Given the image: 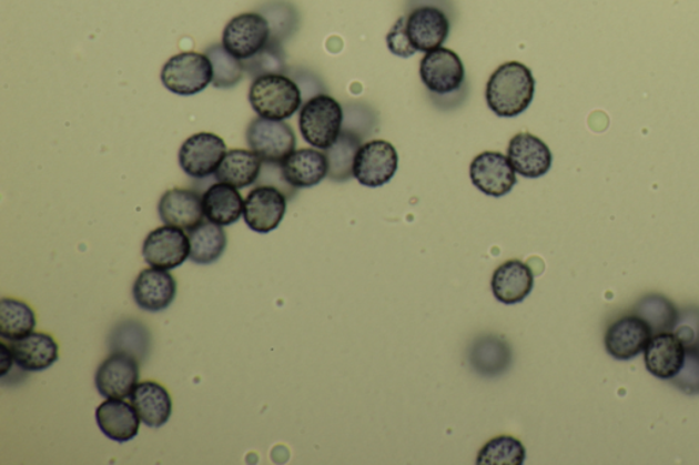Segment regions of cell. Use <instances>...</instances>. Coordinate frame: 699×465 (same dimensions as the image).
I'll list each match as a JSON object with an SVG mask.
<instances>
[{"label":"cell","instance_id":"obj_24","mask_svg":"<svg viewBox=\"0 0 699 465\" xmlns=\"http://www.w3.org/2000/svg\"><path fill=\"white\" fill-rule=\"evenodd\" d=\"M132 405L138 411L140 419L148 427H162L173 414V402L164 386L144 381L134 387L130 396Z\"/></svg>","mask_w":699,"mask_h":465},{"label":"cell","instance_id":"obj_18","mask_svg":"<svg viewBox=\"0 0 699 465\" xmlns=\"http://www.w3.org/2000/svg\"><path fill=\"white\" fill-rule=\"evenodd\" d=\"M159 216L165 225L191 231L204 222L203 195L192 189L168 190L159 201Z\"/></svg>","mask_w":699,"mask_h":465},{"label":"cell","instance_id":"obj_12","mask_svg":"<svg viewBox=\"0 0 699 465\" xmlns=\"http://www.w3.org/2000/svg\"><path fill=\"white\" fill-rule=\"evenodd\" d=\"M139 380L140 366L134 355L116 351L99 366L94 385L104 398H126L132 396Z\"/></svg>","mask_w":699,"mask_h":465},{"label":"cell","instance_id":"obj_29","mask_svg":"<svg viewBox=\"0 0 699 465\" xmlns=\"http://www.w3.org/2000/svg\"><path fill=\"white\" fill-rule=\"evenodd\" d=\"M363 145V137L350 130H342L335 144L324 151L328 160V178L336 182L348 181L353 178L355 154Z\"/></svg>","mask_w":699,"mask_h":465},{"label":"cell","instance_id":"obj_16","mask_svg":"<svg viewBox=\"0 0 699 465\" xmlns=\"http://www.w3.org/2000/svg\"><path fill=\"white\" fill-rule=\"evenodd\" d=\"M507 158L517 174L527 179L547 175L553 166V152L538 137L519 133L509 141Z\"/></svg>","mask_w":699,"mask_h":465},{"label":"cell","instance_id":"obj_5","mask_svg":"<svg viewBox=\"0 0 699 465\" xmlns=\"http://www.w3.org/2000/svg\"><path fill=\"white\" fill-rule=\"evenodd\" d=\"M246 141L251 151L264 163L272 164H282L297 146L294 130L288 123L262 117L249 123Z\"/></svg>","mask_w":699,"mask_h":465},{"label":"cell","instance_id":"obj_4","mask_svg":"<svg viewBox=\"0 0 699 465\" xmlns=\"http://www.w3.org/2000/svg\"><path fill=\"white\" fill-rule=\"evenodd\" d=\"M162 83L178 97H194L209 88L213 81L212 62L205 53L182 52L164 63Z\"/></svg>","mask_w":699,"mask_h":465},{"label":"cell","instance_id":"obj_19","mask_svg":"<svg viewBox=\"0 0 699 465\" xmlns=\"http://www.w3.org/2000/svg\"><path fill=\"white\" fill-rule=\"evenodd\" d=\"M645 353V366L660 380H673L682 370L687 350L678 335L661 332L651 336Z\"/></svg>","mask_w":699,"mask_h":465},{"label":"cell","instance_id":"obj_32","mask_svg":"<svg viewBox=\"0 0 699 465\" xmlns=\"http://www.w3.org/2000/svg\"><path fill=\"white\" fill-rule=\"evenodd\" d=\"M205 55L209 57L212 62L213 87L217 89H231L239 85L245 71L240 59L231 55V53L224 49L223 44L211 46L210 49H206Z\"/></svg>","mask_w":699,"mask_h":465},{"label":"cell","instance_id":"obj_36","mask_svg":"<svg viewBox=\"0 0 699 465\" xmlns=\"http://www.w3.org/2000/svg\"><path fill=\"white\" fill-rule=\"evenodd\" d=\"M677 381L683 391L689 393L699 392V354L696 351H689L686 354V361L682 370L677 375Z\"/></svg>","mask_w":699,"mask_h":465},{"label":"cell","instance_id":"obj_34","mask_svg":"<svg viewBox=\"0 0 699 465\" xmlns=\"http://www.w3.org/2000/svg\"><path fill=\"white\" fill-rule=\"evenodd\" d=\"M264 17L270 23L271 41L275 43L282 44V41L288 38L297 27V11L287 3H274L265 8Z\"/></svg>","mask_w":699,"mask_h":465},{"label":"cell","instance_id":"obj_20","mask_svg":"<svg viewBox=\"0 0 699 465\" xmlns=\"http://www.w3.org/2000/svg\"><path fill=\"white\" fill-rule=\"evenodd\" d=\"M535 287V274L523 261L511 260L502 264L492 277V292L503 305L524 302Z\"/></svg>","mask_w":699,"mask_h":465},{"label":"cell","instance_id":"obj_8","mask_svg":"<svg viewBox=\"0 0 699 465\" xmlns=\"http://www.w3.org/2000/svg\"><path fill=\"white\" fill-rule=\"evenodd\" d=\"M419 77L430 93L447 97L464 85L466 71L458 53L440 47L425 53L419 64Z\"/></svg>","mask_w":699,"mask_h":465},{"label":"cell","instance_id":"obj_33","mask_svg":"<svg viewBox=\"0 0 699 465\" xmlns=\"http://www.w3.org/2000/svg\"><path fill=\"white\" fill-rule=\"evenodd\" d=\"M242 65L253 79L269 74H283L286 71V61H284L282 44L270 41L269 46L257 55L242 61Z\"/></svg>","mask_w":699,"mask_h":465},{"label":"cell","instance_id":"obj_6","mask_svg":"<svg viewBox=\"0 0 699 465\" xmlns=\"http://www.w3.org/2000/svg\"><path fill=\"white\" fill-rule=\"evenodd\" d=\"M399 166L398 152L391 142H365L355 154L353 178L365 188L376 189L387 184Z\"/></svg>","mask_w":699,"mask_h":465},{"label":"cell","instance_id":"obj_28","mask_svg":"<svg viewBox=\"0 0 699 465\" xmlns=\"http://www.w3.org/2000/svg\"><path fill=\"white\" fill-rule=\"evenodd\" d=\"M36 327V314L26 302L3 297L0 301V336L8 342H16L32 333Z\"/></svg>","mask_w":699,"mask_h":465},{"label":"cell","instance_id":"obj_9","mask_svg":"<svg viewBox=\"0 0 699 465\" xmlns=\"http://www.w3.org/2000/svg\"><path fill=\"white\" fill-rule=\"evenodd\" d=\"M142 257L148 265L171 271L191 257V241L185 230L163 225L153 230L142 244Z\"/></svg>","mask_w":699,"mask_h":465},{"label":"cell","instance_id":"obj_27","mask_svg":"<svg viewBox=\"0 0 699 465\" xmlns=\"http://www.w3.org/2000/svg\"><path fill=\"white\" fill-rule=\"evenodd\" d=\"M191 260L197 265H211L222 257L227 247V234L222 225L203 222L189 231Z\"/></svg>","mask_w":699,"mask_h":465},{"label":"cell","instance_id":"obj_14","mask_svg":"<svg viewBox=\"0 0 699 465\" xmlns=\"http://www.w3.org/2000/svg\"><path fill=\"white\" fill-rule=\"evenodd\" d=\"M449 20L436 6H419L406 17L408 40L417 52L440 49L449 34Z\"/></svg>","mask_w":699,"mask_h":465},{"label":"cell","instance_id":"obj_22","mask_svg":"<svg viewBox=\"0 0 699 465\" xmlns=\"http://www.w3.org/2000/svg\"><path fill=\"white\" fill-rule=\"evenodd\" d=\"M284 181L293 189L317 186L328 176V160L317 149L304 148L294 151L281 164Z\"/></svg>","mask_w":699,"mask_h":465},{"label":"cell","instance_id":"obj_11","mask_svg":"<svg viewBox=\"0 0 699 465\" xmlns=\"http://www.w3.org/2000/svg\"><path fill=\"white\" fill-rule=\"evenodd\" d=\"M287 211V195L281 189L260 184L247 194L244 220L257 234H270L277 229Z\"/></svg>","mask_w":699,"mask_h":465},{"label":"cell","instance_id":"obj_7","mask_svg":"<svg viewBox=\"0 0 699 465\" xmlns=\"http://www.w3.org/2000/svg\"><path fill=\"white\" fill-rule=\"evenodd\" d=\"M271 41L269 21L260 13H244L230 20L223 31L222 44L240 61L257 55Z\"/></svg>","mask_w":699,"mask_h":465},{"label":"cell","instance_id":"obj_31","mask_svg":"<svg viewBox=\"0 0 699 465\" xmlns=\"http://www.w3.org/2000/svg\"><path fill=\"white\" fill-rule=\"evenodd\" d=\"M472 363L479 374L496 375L505 372L509 363V348L497 337H485L474 345Z\"/></svg>","mask_w":699,"mask_h":465},{"label":"cell","instance_id":"obj_1","mask_svg":"<svg viewBox=\"0 0 699 465\" xmlns=\"http://www.w3.org/2000/svg\"><path fill=\"white\" fill-rule=\"evenodd\" d=\"M536 92L531 70L519 62L502 64L487 83V104L495 115L515 118L529 109Z\"/></svg>","mask_w":699,"mask_h":465},{"label":"cell","instance_id":"obj_13","mask_svg":"<svg viewBox=\"0 0 699 465\" xmlns=\"http://www.w3.org/2000/svg\"><path fill=\"white\" fill-rule=\"evenodd\" d=\"M517 172L505 154L499 152L479 153L470 164V179L479 192L489 196H505L517 184Z\"/></svg>","mask_w":699,"mask_h":465},{"label":"cell","instance_id":"obj_10","mask_svg":"<svg viewBox=\"0 0 699 465\" xmlns=\"http://www.w3.org/2000/svg\"><path fill=\"white\" fill-rule=\"evenodd\" d=\"M226 153V142L217 134L204 131V133L189 137L183 142L178 153V161L188 176L205 179L215 175Z\"/></svg>","mask_w":699,"mask_h":465},{"label":"cell","instance_id":"obj_3","mask_svg":"<svg viewBox=\"0 0 699 465\" xmlns=\"http://www.w3.org/2000/svg\"><path fill=\"white\" fill-rule=\"evenodd\" d=\"M343 121L345 111L340 101L320 93L301 107L298 123L302 139L320 151H327L340 139Z\"/></svg>","mask_w":699,"mask_h":465},{"label":"cell","instance_id":"obj_25","mask_svg":"<svg viewBox=\"0 0 699 465\" xmlns=\"http://www.w3.org/2000/svg\"><path fill=\"white\" fill-rule=\"evenodd\" d=\"M205 219L217 225L235 224L244 216L245 201L239 189L227 183H213L203 194Z\"/></svg>","mask_w":699,"mask_h":465},{"label":"cell","instance_id":"obj_17","mask_svg":"<svg viewBox=\"0 0 699 465\" xmlns=\"http://www.w3.org/2000/svg\"><path fill=\"white\" fill-rule=\"evenodd\" d=\"M176 280L169 271L148 267L140 272L133 284L135 305L145 312L159 313L173 305L176 297Z\"/></svg>","mask_w":699,"mask_h":465},{"label":"cell","instance_id":"obj_2","mask_svg":"<svg viewBox=\"0 0 699 465\" xmlns=\"http://www.w3.org/2000/svg\"><path fill=\"white\" fill-rule=\"evenodd\" d=\"M249 101L254 112L271 121H286L298 112L304 101L298 83L284 74H269L254 79L249 89Z\"/></svg>","mask_w":699,"mask_h":465},{"label":"cell","instance_id":"obj_21","mask_svg":"<svg viewBox=\"0 0 699 465\" xmlns=\"http://www.w3.org/2000/svg\"><path fill=\"white\" fill-rule=\"evenodd\" d=\"M97 422L107 438L123 444L138 437L141 419L132 403L107 398L97 410Z\"/></svg>","mask_w":699,"mask_h":465},{"label":"cell","instance_id":"obj_30","mask_svg":"<svg viewBox=\"0 0 699 465\" xmlns=\"http://www.w3.org/2000/svg\"><path fill=\"white\" fill-rule=\"evenodd\" d=\"M526 449L518 438L500 435L488 441L478 452V465H523Z\"/></svg>","mask_w":699,"mask_h":465},{"label":"cell","instance_id":"obj_15","mask_svg":"<svg viewBox=\"0 0 699 465\" xmlns=\"http://www.w3.org/2000/svg\"><path fill=\"white\" fill-rule=\"evenodd\" d=\"M649 322L639 315H625L612 322L606 333L607 353L618 361H630L644 353L651 338Z\"/></svg>","mask_w":699,"mask_h":465},{"label":"cell","instance_id":"obj_26","mask_svg":"<svg viewBox=\"0 0 699 465\" xmlns=\"http://www.w3.org/2000/svg\"><path fill=\"white\" fill-rule=\"evenodd\" d=\"M264 161L253 151L233 149L226 153L215 172L217 182L231 184L236 189H245L257 183L262 174Z\"/></svg>","mask_w":699,"mask_h":465},{"label":"cell","instance_id":"obj_35","mask_svg":"<svg viewBox=\"0 0 699 465\" xmlns=\"http://www.w3.org/2000/svg\"><path fill=\"white\" fill-rule=\"evenodd\" d=\"M387 46L395 57L407 59L416 55L417 50L412 46L406 32V16L401 17L388 32Z\"/></svg>","mask_w":699,"mask_h":465},{"label":"cell","instance_id":"obj_37","mask_svg":"<svg viewBox=\"0 0 699 465\" xmlns=\"http://www.w3.org/2000/svg\"><path fill=\"white\" fill-rule=\"evenodd\" d=\"M0 360H2V362H0V374H2V377H6V374H8L10 372L11 366H13L14 362V356L13 353H11V348L10 345L2 343L0 344Z\"/></svg>","mask_w":699,"mask_h":465},{"label":"cell","instance_id":"obj_23","mask_svg":"<svg viewBox=\"0 0 699 465\" xmlns=\"http://www.w3.org/2000/svg\"><path fill=\"white\" fill-rule=\"evenodd\" d=\"M16 365L23 372H44L55 365L59 347L55 338L47 333L32 332L10 344Z\"/></svg>","mask_w":699,"mask_h":465}]
</instances>
